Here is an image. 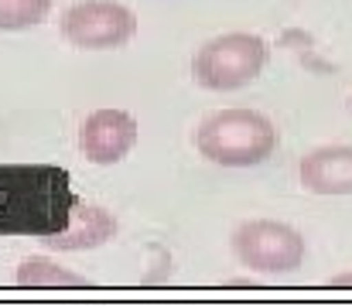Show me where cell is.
<instances>
[{
	"mask_svg": "<svg viewBox=\"0 0 352 307\" xmlns=\"http://www.w3.org/2000/svg\"><path fill=\"white\" fill-rule=\"evenodd\" d=\"M280 133L260 109H216L195 130V150L219 168H256L274 157Z\"/></svg>",
	"mask_w": 352,
	"mask_h": 307,
	"instance_id": "6da1fadb",
	"label": "cell"
},
{
	"mask_svg": "<svg viewBox=\"0 0 352 307\" xmlns=\"http://www.w3.org/2000/svg\"><path fill=\"white\" fill-rule=\"evenodd\" d=\"M267 41L250 31H230L212 41H206L192 58V79L195 86L209 93H236L250 82H256L267 69Z\"/></svg>",
	"mask_w": 352,
	"mask_h": 307,
	"instance_id": "7a4b0ae2",
	"label": "cell"
},
{
	"mask_svg": "<svg viewBox=\"0 0 352 307\" xmlns=\"http://www.w3.org/2000/svg\"><path fill=\"white\" fill-rule=\"evenodd\" d=\"M305 253H308L305 236L287 222L250 218L233 232V256L239 260V266L253 273H270V277L294 273L305 263Z\"/></svg>",
	"mask_w": 352,
	"mask_h": 307,
	"instance_id": "3957f363",
	"label": "cell"
},
{
	"mask_svg": "<svg viewBox=\"0 0 352 307\" xmlns=\"http://www.w3.org/2000/svg\"><path fill=\"white\" fill-rule=\"evenodd\" d=\"M137 34V14L117 0H82L62 14V38L82 52L123 48Z\"/></svg>",
	"mask_w": 352,
	"mask_h": 307,
	"instance_id": "277c9868",
	"label": "cell"
},
{
	"mask_svg": "<svg viewBox=\"0 0 352 307\" xmlns=\"http://www.w3.org/2000/svg\"><path fill=\"white\" fill-rule=\"evenodd\" d=\"M137 137L140 126L126 109H96L79 123V150L96 168L120 164L137 147Z\"/></svg>",
	"mask_w": 352,
	"mask_h": 307,
	"instance_id": "5b68a950",
	"label": "cell"
},
{
	"mask_svg": "<svg viewBox=\"0 0 352 307\" xmlns=\"http://www.w3.org/2000/svg\"><path fill=\"white\" fill-rule=\"evenodd\" d=\"M301 188L325 198H346L352 195V147L349 144H329L301 157L298 164Z\"/></svg>",
	"mask_w": 352,
	"mask_h": 307,
	"instance_id": "8992f818",
	"label": "cell"
},
{
	"mask_svg": "<svg viewBox=\"0 0 352 307\" xmlns=\"http://www.w3.org/2000/svg\"><path fill=\"white\" fill-rule=\"evenodd\" d=\"M14 280L21 287H31V291H58V287H89L86 277L72 273L69 266L55 263V260H45V256H31V260H21Z\"/></svg>",
	"mask_w": 352,
	"mask_h": 307,
	"instance_id": "52a82bcc",
	"label": "cell"
},
{
	"mask_svg": "<svg viewBox=\"0 0 352 307\" xmlns=\"http://www.w3.org/2000/svg\"><path fill=\"white\" fill-rule=\"evenodd\" d=\"M52 10V0H0V31H28L41 24Z\"/></svg>",
	"mask_w": 352,
	"mask_h": 307,
	"instance_id": "ba28073f",
	"label": "cell"
},
{
	"mask_svg": "<svg viewBox=\"0 0 352 307\" xmlns=\"http://www.w3.org/2000/svg\"><path fill=\"white\" fill-rule=\"evenodd\" d=\"M332 287H339V291H352V270H349V273L332 277Z\"/></svg>",
	"mask_w": 352,
	"mask_h": 307,
	"instance_id": "9c48e42d",
	"label": "cell"
},
{
	"mask_svg": "<svg viewBox=\"0 0 352 307\" xmlns=\"http://www.w3.org/2000/svg\"><path fill=\"white\" fill-rule=\"evenodd\" d=\"M349 113H352V100H349Z\"/></svg>",
	"mask_w": 352,
	"mask_h": 307,
	"instance_id": "30bf717a",
	"label": "cell"
}]
</instances>
